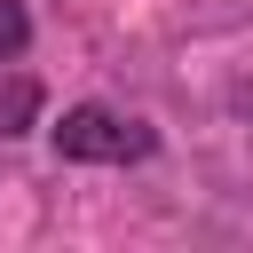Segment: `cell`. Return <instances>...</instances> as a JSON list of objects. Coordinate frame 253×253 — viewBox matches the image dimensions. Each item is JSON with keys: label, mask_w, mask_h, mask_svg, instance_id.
<instances>
[{"label": "cell", "mask_w": 253, "mask_h": 253, "mask_svg": "<svg viewBox=\"0 0 253 253\" xmlns=\"http://www.w3.org/2000/svg\"><path fill=\"white\" fill-rule=\"evenodd\" d=\"M150 126L126 119V111H103V103H79L63 111L55 126V158H79V166H126V158H150Z\"/></svg>", "instance_id": "6da1fadb"}, {"label": "cell", "mask_w": 253, "mask_h": 253, "mask_svg": "<svg viewBox=\"0 0 253 253\" xmlns=\"http://www.w3.org/2000/svg\"><path fill=\"white\" fill-rule=\"evenodd\" d=\"M32 119H40V79H24V71H8V79H0V142H16V134H32Z\"/></svg>", "instance_id": "7a4b0ae2"}, {"label": "cell", "mask_w": 253, "mask_h": 253, "mask_svg": "<svg viewBox=\"0 0 253 253\" xmlns=\"http://www.w3.org/2000/svg\"><path fill=\"white\" fill-rule=\"evenodd\" d=\"M24 40H32V16H24V0H0V63H8V55H24Z\"/></svg>", "instance_id": "3957f363"}]
</instances>
